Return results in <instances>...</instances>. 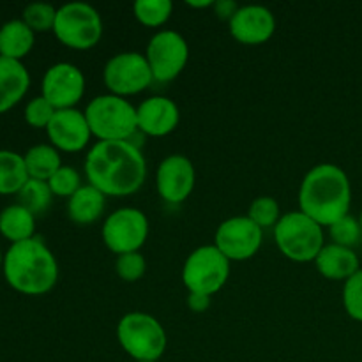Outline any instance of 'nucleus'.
Returning <instances> with one entry per match:
<instances>
[{
  "instance_id": "obj_1",
  "label": "nucleus",
  "mask_w": 362,
  "mask_h": 362,
  "mask_svg": "<svg viewBox=\"0 0 362 362\" xmlns=\"http://www.w3.org/2000/svg\"><path fill=\"white\" fill-rule=\"evenodd\" d=\"M87 182L105 197H129L147 179V161L131 141H98L85 156Z\"/></svg>"
},
{
  "instance_id": "obj_2",
  "label": "nucleus",
  "mask_w": 362,
  "mask_h": 362,
  "mask_svg": "<svg viewBox=\"0 0 362 362\" xmlns=\"http://www.w3.org/2000/svg\"><path fill=\"white\" fill-rule=\"evenodd\" d=\"M352 186L345 170L332 163L313 166L299 187V211L320 226H331L349 216Z\"/></svg>"
},
{
  "instance_id": "obj_3",
  "label": "nucleus",
  "mask_w": 362,
  "mask_h": 362,
  "mask_svg": "<svg viewBox=\"0 0 362 362\" xmlns=\"http://www.w3.org/2000/svg\"><path fill=\"white\" fill-rule=\"evenodd\" d=\"M2 272L11 288L30 297L52 292L59 281L55 255L39 237L11 244L4 253Z\"/></svg>"
},
{
  "instance_id": "obj_4",
  "label": "nucleus",
  "mask_w": 362,
  "mask_h": 362,
  "mask_svg": "<svg viewBox=\"0 0 362 362\" xmlns=\"http://www.w3.org/2000/svg\"><path fill=\"white\" fill-rule=\"evenodd\" d=\"M83 113L92 136L99 141H129L138 133L136 106L126 98L98 95L88 103Z\"/></svg>"
},
{
  "instance_id": "obj_5",
  "label": "nucleus",
  "mask_w": 362,
  "mask_h": 362,
  "mask_svg": "<svg viewBox=\"0 0 362 362\" xmlns=\"http://www.w3.org/2000/svg\"><path fill=\"white\" fill-rule=\"evenodd\" d=\"M274 243L288 260L297 264L315 262L325 246L324 226L300 211L286 212L274 226Z\"/></svg>"
},
{
  "instance_id": "obj_6",
  "label": "nucleus",
  "mask_w": 362,
  "mask_h": 362,
  "mask_svg": "<svg viewBox=\"0 0 362 362\" xmlns=\"http://www.w3.org/2000/svg\"><path fill=\"white\" fill-rule=\"evenodd\" d=\"M117 339L134 361H159L166 350L165 327L158 318L141 311H131L117 325Z\"/></svg>"
},
{
  "instance_id": "obj_7",
  "label": "nucleus",
  "mask_w": 362,
  "mask_h": 362,
  "mask_svg": "<svg viewBox=\"0 0 362 362\" xmlns=\"http://www.w3.org/2000/svg\"><path fill=\"white\" fill-rule=\"evenodd\" d=\"M53 34L60 45L76 52L94 48L103 37V20L99 11L85 2L64 4L57 9Z\"/></svg>"
},
{
  "instance_id": "obj_8",
  "label": "nucleus",
  "mask_w": 362,
  "mask_h": 362,
  "mask_svg": "<svg viewBox=\"0 0 362 362\" xmlns=\"http://www.w3.org/2000/svg\"><path fill=\"white\" fill-rule=\"evenodd\" d=\"M230 278V260L216 246H200L186 258L182 283L189 293L214 296Z\"/></svg>"
},
{
  "instance_id": "obj_9",
  "label": "nucleus",
  "mask_w": 362,
  "mask_h": 362,
  "mask_svg": "<svg viewBox=\"0 0 362 362\" xmlns=\"http://www.w3.org/2000/svg\"><path fill=\"white\" fill-rule=\"evenodd\" d=\"M103 81L108 94L127 98L147 90L154 83V76L145 55L138 52H122L106 62Z\"/></svg>"
},
{
  "instance_id": "obj_10",
  "label": "nucleus",
  "mask_w": 362,
  "mask_h": 362,
  "mask_svg": "<svg viewBox=\"0 0 362 362\" xmlns=\"http://www.w3.org/2000/svg\"><path fill=\"white\" fill-rule=\"evenodd\" d=\"M101 237L105 246L119 257L140 251L148 237L147 216L134 207L117 209L103 223Z\"/></svg>"
},
{
  "instance_id": "obj_11",
  "label": "nucleus",
  "mask_w": 362,
  "mask_h": 362,
  "mask_svg": "<svg viewBox=\"0 0 362 362\" xmlns=\"http://www.w3.org/2000/svg\"><path fill=\"white\" fill-rule=\"evenodd\" d=\"M154 81H173L189 60V46L182 34L175 30H159L151 37L145 52Z\"/></svg>"
},
{
  "instance_id": "obj_12",
  "label": "nucleus",
  "mask_w": 362,
  "mask_h": 362,
  "mask_svg": "<svg viewBox=\"0 0 362 362\" xmlns=\"http://www.w3.org/2000/svg\"><path fill=\"white\" fill-rule=\"evenodd\" d=\"M264 230L251 221L247 216H235L225 219L218 226L214 235V246L230 262H246L253 258L262 247Z\"/></svg>"
},
{
  "instance_id": "obj_13",
  "label": "nucleus",
  "mask_w": 362,
  "mask_h": 362,
  "mask_svg": "<svg viewBox=\"0 0 362 362\" xmlns=\"http://www.w3.org/2000/svg\"><path fill=\"white\" fill-rule=\"evenodd\" d=\"M85 76L80 67L59 62L48 67L41 81V95L55 110L74 108L83 99Z\"/></svg>"
},
{
  "instance_id": "obj_14",
  "label": "nucleus",
  "mask_w": 362,
  "mask_h": 362,
  "mask_svg": "<svg viewBox=\"0 0 362 362\" xmlns=\"http://www.w3.org/2000/svg\"><path fill=\"white\" fill-rule=\"evenodd\" d=\"M197 184L193 161L182 154L166 156L156 172V189L166 204L179 205L189 198Z\"/></svg>"
},
{
  "instance_id": "obj_15",
  "label": "nucleus",
  "mask_w": 362,
  "mask_h": 362,
  "mask_svg": "<svg viewBox=\"0 0 362 362\" xmlns=\"http://www.w3.org/2000/svg\"><path fill=\"white\" fill-rule=\"evenodd\" d=\"M49 145L62 152H80L90 141V127L83 112L76 108L57 110L52 122L46 127Z\"/></svg>"
},
{
  "instance_id": "obj_16",
  "label": "nucleus",
  "mask_w": 362,
  "mask_h": 362,
  "mask_svg": "<svg viewBox=\"0 0 362 362\" xmlns=\"http://www.w3.org/2000/svg\"><path fill=\"white\" fill-rule=\"evenodd\" d=\"M230 34L237 42L258 46L274 35L276 18L265 6H240L228 23Z\"/></svg>"
},
{
  "instance_id": "obj_17",
  "label": "nucleus",
  "mask_w": 362,
  "mask_h": 362,
  "mask_svg": "<svg viewBox=\"0 0 362 362\" xmlns=\"http://www.w3.org/2000/svg\"><path fill=\"white\" fill-rule=\"evenodd\" d=\"M136 120L138 131L144 136L163 138L173 133L179 126V106L165 95H152L136 106Z\"/></svg>"
},
{
  "instance_id": "obj_18",
  "label": "nucleus",
  "mask_w": 362,
  "mask_h": 362,
  "mask_svg": "<svg viewBox=\"0 0 362 362\" xmlns=\"http://www.w3.org/2000/svg\"><path fill=\"white\" fill-rule=\"evenodd\" d=\"M315 265L324 278L332 281H346L361 271V262L356 251L338 244H325L315 258Z\"/></svg>"
},
{
  "instance_id": "obj_19",
  "label": "nucleus",
  "mask_w": 362,
  "mask_h": 362,
  "mask_svg": "<svg viewBox=\"0 0 362 362\" xmlns=\"http://www.w3.org/2000/svg\"><path fill=\"white\" fill-rule=\"evenodd\" d=\"M30 87V74L23 62L0 57V115L18 105Z\"/></svg>"
},
{
  "instance_id": "obj_20",
  "label": "nucleus",
  "mask_w": 362,
  "mask_h": 362,
  "mask_svg": "<svg viewBox=\"0 0 362 362\" xmlns=\"http://www.w3.org/2000/svg\"><path fill=\"white\" fill-rule=\"evenodd\" d=\"M106 207V197L92 187L83 184L73 197L67 200V216L76 225H92L103 216Z\"/></svg>"
},
{
  "instance_id": "obj_21",
  "label": "nucleus",
  "mask_w": 362,
  "mask_h": 362,
  "mask_svg": "<svg viewBox=\"0 0 362 362\" xmlns=\"http://www.w3.org/2000/svg\"><path fill=\"white\" fill-rule=\"evenodd\" d=\"M35 45V32L23 20H9L0 27V57L21 60L32 52Z\"/></svg>"
},
{
  "instance_id": "obj_22",
  "label": "nucleus",
  "mask_w": 362,
  "mask_h": 362,
  "mask_svg": "<svg viewBox=\"0 0 362 362\" xmlns=\"http://www.w3.org/2000/svg\"><path fill=\"white\" fill-rule=\"evenodd\" d=\"M0 235L11 244L35 237V216L20 204L7 205L0 211Z\"/></svg>"
},
{
  "instance_id": "obj_23",
  "label": "nucleus",
  "mask_w": 362,
  "mask_h": 362,
  "mask_svg": "<svg viewBox=\"0 0 362 362\" xmlns=\"http://www.w3.org/2000/svg\"><path fill=\"white\" fill-rule=\"evenodd\" d=\"M25 166L30 179L45 180L48 182L62 166L60 152L49 144H39L28 148L23 154Z\"/></svg>"
},
{
  "instance_id": "obj_24",
  "label": "nucleus",
  "mask_w": 362,
  "mask_h": 362,
  "mask_svg": "<svg viewBox=\"0 0 362 362\" xmlns=\"http://www.w3.org/2000/svg\"><path fill=\"white\" fill-rule=\"evenodd\" d=\"M28 179L23 154L0 148V194H18Z\"/></svg>"
},
{
  "instance_id": "obj_25",
  "label": "nucleus",
  "mask_w": 362,
  "mask_h": 362,
  "mask_svg": "<svg viewBox=\"0 0 362 362\" xmlns=\"http://www.w3.org/2000/svg\"><path fill=\"white\" fill-rule=\"evenodd\" d=\"M16 197V204H20L21 207H25L34 216L45 214L53 200V193L52 189H49L48 182L37 179H28L27 184L21 187L20 193H18Z\"/></svg>"
},
{
  "instance_id": "obj_26",
  "label": "nucleus",
  "mask_w": 362,
  "mask_h": 362,
  "mask_svg": "<svg viewBox=\"0 0 362 362\" xmlns=\"http://www.w3.org/2000/svg\"><path fill=\"white\" fill-rule=\"evenodd\" d=\"M173 13L172 0H136L133 14L144 27L158 28L170 20Z\"/></svg>"
},
{
  "instance_id": "obj_27",
  "label": "nucleus",
  "mask_w": 362,
  "mask_h": 362,
  "mask_svg": "<svg viewBox=\"0 0 362 362\" xmlns=\"http://www.w3.org/2000/svg\"><path fill=\"white\" fill-rule=\"evenodd\" d=\"M57 9L52 4L46 2H32L21 13V20L37 34V32H53L55 25Z\"/></svg>"
},
{
  "instance_id": "obj_28",
  "label": "nucleus",
  "mask_w": 362,
  "mask_h": 362,
  "mask_svg": "<svg viewBox=\"0 0 362 362\" xmlns=\"http://www.w3.org/2000/svg\"><path fill=\"white\" fill-rule=\"evenodd\" d=\"M247 218L253 223H257L262 230L274 228L279 219H281V211H279L278 200L272 197H258L250 205Z\"/></svg>"
},
{
  "instance_id": "obj_29",
  "label": "nucleus",
  "mask_w": 362,
  "mask_h": 362,
  "mask_svg": "<svg viewBox=\"0 0 362 362\" xmlns=\"http://www.w3.org/2000/svg\"><path fill=\"white\" fill-rule=\"evenodd\" d=\"M48 186L52 189L53 197H62L69 200L83 184H81V175L73 166H60L59 172L48 180Z\"/></svg>"
},
{
  "instance_id": "obj_30",
  "label": "nucleus",
  "mask_w": 362,
  "mask_h": 362,
  "mask_svg": "<svg viewBox=\"0 0 362 362\" xmlns=\"http://www.w3.org/2000/svg\"><path fill=\"white\" fill-rule=\"evenodd\" d=\"M329 233H331L332 244H338V246H345L352 250L356 244H359L362 237V228L359 219L352 218V216H345L339 221H336L334 225L329 226Z\"/></svg>"
},
{
  "instance_id": "obj_31",
  "label": "nucleus",
  "mask_w": 362,
  "mask_h": 362,
  "mask_svg": "<svg viewBox=\"0 0 362 362\" xmlns=\"http://www.w3.org/2000/svg\"><path fill=\"white\" fill-rule=\"evenodd\" d=\"M55 113L57 110L42 95L32 98L23 110L25 122L30 127H34V129H46Z\"/></svg>"
},
{
  "instance_id": "obj_32",
  "label": "nucleus",
  "mask_w": 362,
  "mask_h": 362,
  "mask_svg": "<svg viewBox=\"0 0 362 362\" xmlns=\"http://www.w3.org/2000/svg\"><path fill=\"white\" fill-rule=\"evenodd\" d=\"M343 306L350 318L362 322V269L343 285Z\"/></svg>"
},
{
  "instance_id": "obj_33",
  "label": "nucleus",
  "mask_w": 362,
  "mask_h": 362,
  "mask_svg": "<svg viewBox=\"0 0 362 362\" xmlns=\"http://www.w3.org/2000/svg\"><path fill=\"white\" fill-rule=\"evenodd\" d=\"M145 269H147V262H145L144 255L140 251L134 253H126L117 257L115 271L119 278L126 283H134L138 279L144 278Z\"/></svg>"
},
{
  "instance_id": "obj_34",
  "label": "nucleus",
  "mask_w": 362,
  "mask_h": 362,
  "mask_svg": "<svg viewBox=\"0 0 362 362\" xmlns=\"http://www.w3.org/2000/svg\"><path fill=\"white\" fill-rule=\"evenodd\" d=\"M239 7H240L239 4L233 2V0H218V2H214V7H212V9H214L216 16H218L219 20L228 21L230 23V20L235 16Z\"/></svg>"
},
{
  "instance_id": "obj_35",
  "label": "nucleus",
  "mask_w": 362,
  "mask_h": 362,
  "mask_svg": "<svg viewBox=\"0 0 362 362\" xmlns=\"http://www.w3.org/2000/svg\"><path fill=\"white\" fill-rule=\"evenodd\" d=\"M187 306L194 313H205L211 308V296H205V293H189L187 296Z\"/></svg>"
},
{
  "instance_id": "obj_36",
  "label": "nucleus",
  "mask_w": 362,
  "mask_h": 362,
  "mask_svg": "<svg viewBox=\"0 0 362 362\" xmlns=\"http://www.w3.org/2000/svg\"><path fill=\"white\" fill-rule=\"evenodd\" d=\"M187 6L193 7V9H207V7H214L212 0H204V2H187Z\"/></svg>"
},
{
  "instance_id": "obj_37",
  "label": "nucleus",
  "mask_w": 362,
  "mask_h": 362,
  "mask_svg": "<svg viewBox=\"0 0 362 362\" xmlns=\"http://www.w3.org/2000/svg\"><path fill=\"white\" fill-rule=\"evenodd\" d=\"M2 264H4V253L2 250H0V271H2Z\"/></svg>"
},
{
  "instance_id": "obj_38",
  "label": "nucleus",
  "mask_w": 362,
  "mask_h": 362,
  "mask_svg": "<svg viewBox=\"0 0 362 362\" xmlns=\"http://www.w3.org/2000/svg\"><path fill=\"white\" fill-rule=\"evenodd\" d=\"M359 223H361V228H362V212H361V216H359Z\"/></svg>"
},
{
  "instance_id": "obj_39",
  "label": "nucleus",
  "mask_w": 362,
  "mask_h": 362,
  "mask_svg": "<svg viewBox=\"0 0 362 362\" xmlns=\"http://www.w3.org/2000/svg\"><path fill=\"white\" fill-rule=\"evenodd\" d=\"M140 362H158V361H140Z\"/></svg>"
}]
</instances>
